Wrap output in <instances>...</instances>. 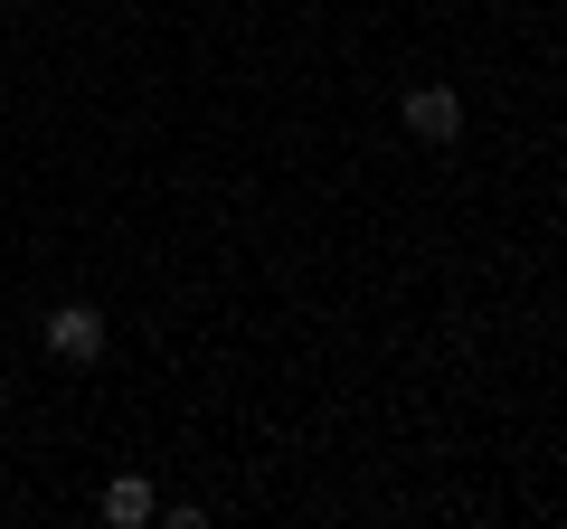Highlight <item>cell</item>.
Returning <instances> with one entry per match:
<instances>
[{
    "label": "cell",
    "mask_w": 567,
    "mask_h": 529,
    "mask_svg": "<svg viewBox=\"0 0 567 529\" xmlns=\"http://www.w3.org/2000/svg\"><path fill=\"white\" fill-rule=\"evenodd\" d=\"M398 114H406V133H416V143H435V152L464 133V95H454V85H406Z\"/></svg>",
    "instance_id": "cell-2"
},
{
    "label": "cell",
    "mask_w": 567,
    "mask_h": 529,
    "mask_svg": "<svg viewBox=\"0 0 567 529\" xmlns=\"http://www.w3.org/2000/svg\"><path fill=\"white\" fill-rule=\"evenodd\" d=\"M0 416H10V378H0Z\"/></svg>",
    "instance_id": "cell-4"
},
{
    "label": "cell",
    "mask_w": 567,
    "mask_h": 529,
    "mask_svg": "<svg viewBox=\"0 0 567 529\" xmlns=\"http://www.w3.org/2000/svg\"><path fill=\"white\" fill-rule=\"evenodd\" d=\"M48 360H66V369H95V360H104V312H95V303H66V312H48Z\"/></svg>",
    "instance_id": "cell-1"
},
{
    "label": "cell",
    "mask_w": 567,
    "mask_h": 529,
    "mask_svg": "<svg viewBox=\"0 0 567 529\" xmlns=\"http://www.w3.org/2000/svg\"><path fill=\"white\" fill-rule=\"evenodd\" d=\"M152 510H162V501H152V483H142V473H123V483H104V520H114V529H142Z\"/></svg>",
    "instance_id": "cell-3"
},
{
    "label": "cell",
    "mask_w": 567,
    "mask_h": 529,
    "mask_svg": "<svg viewBox=\"0 0 567 529\" xmlns=\"http://www.w3.org/2000/svg\"><path fill=\"white\" fill-rule=\"evenodd\" d=\"M284 10H303V0H284Z\"/></svg>",
    "instance_id": "cell-5"
}]
</instances>
